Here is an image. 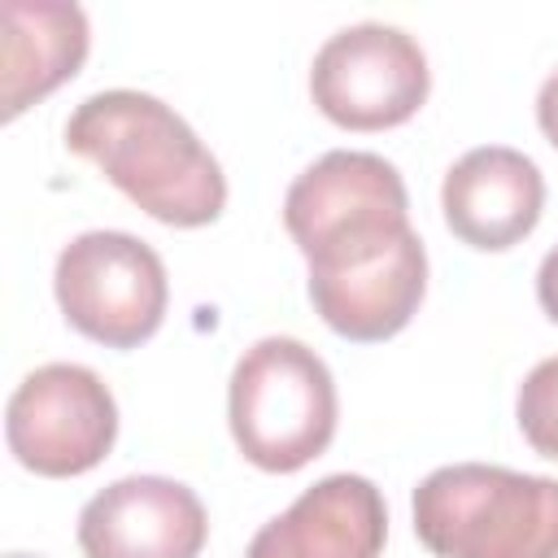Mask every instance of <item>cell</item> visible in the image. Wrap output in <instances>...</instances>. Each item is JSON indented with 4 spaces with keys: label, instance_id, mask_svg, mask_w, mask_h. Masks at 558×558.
I'll return each instance as SVG.
<instances>
[{
    "label": "cell",
    "instance_id": "1",
    "mask_svg": "<svg viewBox=\"0 0 558 558\" xmlns=\"http://www.w3.org/2000/svg\"><path fill=\"white\" fill-rule=\"evenodd\" d=\"M283 227L310 262L318 318L357 344L397 336L427 292V248L392 161L331 148L283 196Z\"/></svg>",
    "mask_w": 558,
    "mask_h": 558
},
{
    "label": "cell",
    "instance_id": "2",
    "mask_svg": "<svg viewBox=\"0 0 558 558\" xmlns=\"http://www.w3.org/2000/svg\"><path fill=\"white\" fill-rule=\"evenodd\" d=\"M65 148L87 157L135 209L166 227H205L227 205V174L201 135L157 96L109 87L65 118Z\"/></svg>",
    "mask_w": 558,
    "mask_h": 558
},
{
    "label": "cell",
    "instance_id": "3",
    "mask_svg": "<svg viewBox=\"0 0 558 558\" xmlns=\"http://www.w3.org/2000/svg\"><path fill=\"white\" fill-rule=\"evenodd\" d=\"M414 536L436 558H558V480L488 462L418 480Z\"/></svg>",
    "mask_w": 558,
    "mask_h": 558
},
{
    "label": "cell",
    "instance_id": "4",
    "mask_svg": "<svg viewBox=\"0 0 558 558\" xmlns=\"http://www.w3.org/2000/svg\"><path fill=\"white\" fill-rule=\"evenodd\" d=\"M336 379L310 344L266 336L240 353L227 388V423L235 449L257 471L288 475L314 462L336 436Z\"/></svg>",
    "mask_w": 558,
    "mask_h": 558
},
{
    "label": "cell",
    "instance_id": "5",
    "mask_svg": "<svg viewBox=\"0 0 558 558\" xmlns=\"http://www.w3.org/2000/svg\"><path fill=\"white\" fill-rule=\"evenodd\" d=\"M52 292L65 323L105 349L144 344L161 327L170 305V283L157 248L131 231L74 235L57 253Z\"/></svg>",
    "mask_w": 558,
    "mask_h": 558
},
{
    "label": "cell",
    "instance_id": "6",
    "mask_svg": "<svg viewBox=\"0 0 558 558\" xmlns=\"http://www.w3.org/2000/svg\"><path fill=\"white\" fill-rule=\"evenodd\" d=\"M432 87L414 35L388 22H353L323 39L310 65V96L344 131H388L410 122Z\"/></svg>",
    "mask_w": 558,
    "mask_h": 558
},
{
    "label": "cell",
    "instance_id": "7",
    "mask_svg": "<svg viewBox=\"0 0 558 558\" xmlns=\"http://www.w3.org/2000/svg\"><path fill=\"white\" fill-rule=\"evenodd\" d=\"M4 440L9 453L35 475H83L100 466L118 440V401L92 366H35L4 405Z\"/></svg>",
    "mask_w": 558,
    "mask_h": 558
},
{
    "label": "cell",
    "instance_id": "8",
    "mask_svg": "<svg viewBox=\"0 0 558 558\" xmlns=\"http://www.w3.org/2000/svg\"><path fill=\"white\" fill-rule=\"evenodd\" d=\"M205 536L201 497L170 475H122L78 510L83 558H196Z\"/></svg>",
    "mask_w": 558,
    "mask_h": 558
},
{
    "label": "cell",
    "instance_id": "9",
    "mask_svg": "<svg viewBox=\"0 0 558 558\" xmlns=\"http://www.w3.org/2000/svg\"><path fill=\"white\" fill-rule=\"evenodd\" d=\"M445 227L484 253L514 248L527 240L545 209L541 166L510 144H480L462 153L440 183Z\"/></svg>",
    "mask_w": 558,
    "mask_h": 558
},
{
    "label": "cell",
    "instance_id": "10",
    "mask_svg": "<svg viewBox=\"0 0 558 558\" xmlns=\"http://www.w3.org/2000/svg\"><path fill=\"white\" fill-rule=\"evenodd\" d=\"M388 541L384 493L353 471L323 475L283 514L257 527L244 558H379Z\"/></svg>",
    "mask_w": 558,
    "mask_h": 558
},
{
    "label": "cell",
    "instance_id": "11",
    "mask_svg": "<svg viewBox=\"0 0 558 558\" xmlns=\"http://www.w3.org/2000/svg\"><path fill=\"white\" fill-rule=\"evenodd\" d=\"M4 78H0V113L17 118L26 105L57 92L78 74L92 48V26L78 4L48 0H4Z\"/></svg>",
    "mask_w": 558,
    "mask_h": 558
},
{
    "label": "cell",
    "instance_id": "12",
    "mask_svg": "<svg viewBox=\"0 0 558 558\" xmlns=\"http://www.w3.org/2000/svg\"><path fill=\"white\" fill-rule=\"evenodd\" d=\"M514 418H519L523 440L536 453L558 462V357H545L523 375Z\"/></svg>",
    "mask_w": 558,
    "mask_h": 558
},
{
    "label": "cell",
    "instance_id": "13",
    "mask_svg": "<svg viewBox=\"0 0 558 558\" xmlns=\"http://www.w3.org/2000/svg\"><path fill=\"white\" fill-rule=\"evenodd\" d=\"M536 122H541L545 140L558 148V70H549L541 92H536Z\"/></svg>",
    "mask_w": 558,
    "mask_h": 558
},
{
    "label": "cell",
    "instance_id": "14",
    "mask_svg": "<svg viewBox=\"0 0 558 558\" xmlns=\"http://www.w3.org/2000/svg\"><path fill=\"white\" fill-rule=\"evenodd\" d=\"M536 301H541V310L558 323V244L541 257V270H536Z\"/></svg>",
    "mask_w": 558,
    "mask_h": 558
},
{
    "label": "cell",
    "instance_id": "15",
    "mask_svg": "<svg viewBox=\"0 0 558 558\" xmlns=\"http://www.w3.org/2000/svg\"><path fill=\"white\" fill-rule=\"evenodd\" d=\"M4 558H44V554H22V549H13V554H4Z\"/></svg>",
    "mask_w": 558,
    "mask_h": 558
}]
</instances>
